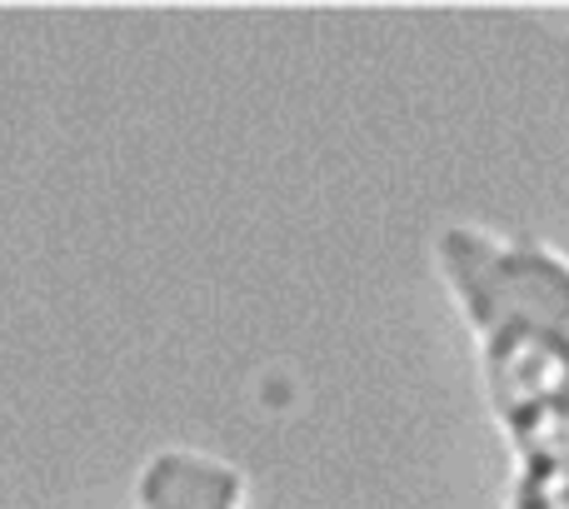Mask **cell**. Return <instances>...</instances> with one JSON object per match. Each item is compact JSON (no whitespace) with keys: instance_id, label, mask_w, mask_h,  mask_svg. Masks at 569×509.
I'll use <instances>...</instances> for the list:
<instances>
[{"instance_id":"6da1fadb","label":"cell","mask_w":569,"mask_h":509,"mask_svg":"<svg viewBox=\"0 0 569 509\" xmlns=\"http://www.w3.org/2000/svg\"><path fill=\"white\" fill-rule=\"evenodd\" d=\"M430 260L510 450L500 509H569V255L515 230L445 226Z\"/></svg>"}]
</instances>
